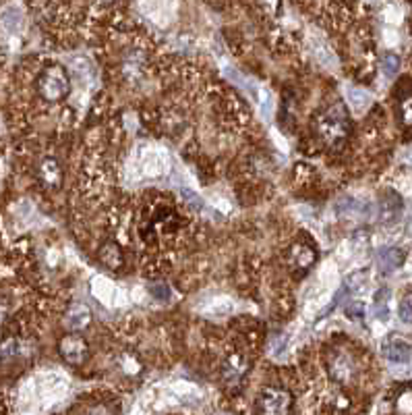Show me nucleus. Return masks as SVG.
Returning a JSON list of instances; mask_svg holds the SVG:
<instances>
[{
    "mask_svg": "<svg viewBox=\"0 0 412 415\" xmlns=\"http://www.w3.org/2000/svg\"><path fill=\"white\" fill-rule=\"evenodd\" d=\"M315 133L323 145L338 150L346 143L350 135V118L346 113V106L342 102H336L327 106L317 118H315Z\"/></svg>",
    "mask_w": 412,
    "mask_h": 415,
    "instance_id": "obj_1",
    "label": "nucleus"
},
{
    "mask_svg": "<svg viewBox=\"0 0 412 415\" xmlns=\"http://www.w3.org/2000/svg\"><path fill=\"white\" fill-rule=\"evenodd\" d=\"M325 369H327L329 380L340 384V386H352L361 374L359 359L344 347L329 349V353L325 357Z\"/></svg>",
    "mask_w": 412,
    "mask_h": 415,
    "instance_id": "obj_2",
    "label": "nucleus"
},
{
    "mask_svg": "<svg viewBox=\"0 0 412 415\" xmlns=\"http://www.w3.org/2000/svg\"><path fill=\"white\" fill-rule=\"evenodd\" d=\"M36 90H38V96L50 104L63 102L70 93L69 71L63 65H50L40 73L36 81Z\"/></svg>",
    "mask_w": 412,
    "mask_h": 415,
    "instance_id": "obj_3",
    "label": "nucleus"
},
{
    "mask_svg": "<svg viewBox=\"0 0 412 415\" xmlns=\"http://www.w3.org/2000/svg\"><path fill=\"white\" fill-rule=\"evenodd\" d=\"M292 392L282 386H268L257 396V415H292Z\"/></svg>",
    "mask_w": 412,
    "mask_h": 415,
    "instance_id": "obj_4",
    "label": "nucleus"
},
{
    "mask_svg": "<svg viewBox=\"0 0 412 415\" xmlns=\"http://www.w3.org/2000/svg\"><path fill=\"white\" fill-rule=\"evenodd\" d=\"M58 353L69 366H83L90 359V345L79 332H67L60 343H58Z\"/></svg>",
    "mask_w": 412,
    "mask_h": 415,
    "instance_id": "obj_5",
    "label": "nucleus"
},
{
    "mask_svg": "<svg viewBox=\"0 0 412 415\" xmlns=\"http://www.w3.org/2000/svg\"><path fill=\"white\" fill-rule=\"evenodd\" d=\"M38 181L46 189H58L63 183V168L56 158H42L38 164Z\"/></svg>",
    "mask_w": 412,
    "mask_h": 415,
    "instance_id": "obj_6",
    "label": "nucleus"
},
{
    "mask_svg": "<svg viewBox=\"0 0 412 415\" xmlns=\"http://www.w3.org/2000/svg\"><path fill=\"white\" fill-rule=\"evenodd\" d=\"M317 262V250L309 243H297L290 250V264L297 270H309Z\"/></svg>",
    "mask_w": 412,
    "mask_h": 415,
    "instance_id": "obj_7",
    "label": "nucleus"
},
{
    "mask_svg": "<svg viewBox=\"0 0 412 415\" xmlns=\"http://www.w3.org/2000/svg\"><path fill=\"white\" fill-rule=\"evenodd\" d=\"M247 372H249V364H247V359H245L243 355L234 353V355H230L228 359L224 362L222 376H224V380H226L228 384H238V382L245 378V374H247Z\"/></svg>",
    "mask_w": 412,
    "mask_h": 415,
    "instance_id": "obj_8",
    "label": "nucleus"
},
{
    "mask_svg": "<svg viewBox=\"0 0 412 415\" xmlns=\"http://www.w3.org/2000/svg\"><path fill=\"white\" fill-rule=\"evenodd\" d=\"M97 260H100V264H102L104 268H108V270H118V268L125 264V252H122V247H120L118 243L108 241V243H104V245L100 247Z\"/></svg>",
    "mask_w": 412,
    "mask_h": 415,
    "instance_id": "obj_9",
    "label": "nucleus"
},
{
    "mask_svg": "<svg viewBox=\"0 0 412 415\" xmlns=\"http://www.w3.org/2000/svg\"><path fill=\"white\" fill-rule=\"evenodd\" d=\"M65 320H67V326L73 332H79V330H83L92 324V312L83 303H73Z\"/></svg>",
    "mask_w": 412,
    "mask_h": 415,
    "instance_id": "obj_10",
    "label": "nucleus"
},
{
    "mask_svg": "<svg viewBox=\"0 0 412 415\" xmlns=\"http://www.w3.org/2000/svg\"><path fill=\"white\" fill-rule=\"evenodd\" d=\"M384 353L391 362L402 364V362H406L411 357V345L406 341H402V339H389L386 347H384Z\"/></svg>",
    "mask_w": 412,
    "mask_h": 415,
    "instance_id": "obj_11",
    "label": "nucleus"
},
{
    "mask_svg": "<svg viewBox=\"0 0 412 415\" xmlns=\"http://www.w3.org/2000/svg\"><path fill=\"white\" fill-rule=\"evenodd\" d=\"M396 414L412 415V389H404L396 399Z\"/></svg>",
    "mask_w": 412,
    "mask_h": 415,
    "instance_id": "obj_12",
    "label": "nucleus"
},
{
    "mask_svg": "<svg viewBox=\"0 0 412 415\" xmlns=\"http://www.w3.org/2000/svg\"><path fill=\"white\" fill-rule=\"evenodd\" d=\"M400 121L404 127H412V96L400 100Z\"/></svg>",
    "mask_w": 412,
    "mask_h": 415,
    "instance_id": "obj_13",
    "label": "nucleus"
},
{
    "mask_svg": "<svg viewBox=\"0 0 412 415\" xmlns=\"http://www.w3.org/2000/svg\"><path fill=\"white\" fill-rule=\"evenodd\" d=\"M381 67H384V73L391 77V75H396L398 73V67H400V58L396 56V54H386L384 58H381Z\"/></svg>",
    "mask_w": 412,
    "mask_h": 415,
    "instance_id": "obj_14",
    "label": "nucleus"
},
{
    "mask_svg": "<svg viewBox=\"0 0 412 415\" xmlns=\"http://www.w3.org/2000/svg\"><path fill=\"white\" fill-rule=\"evenodd\" d=\"M400 318L404 322H412V293H408L400 303Z\"/></svg>",
    "mask_w": 412,
    "mask_h": 415,
    "instance_id": "obj_15",
    "label": "nucleus"
},
{
    "mask_svg": "<svg viewBox=\"0 0 412 415\" xmlns=\"http://www.w3.org/2000/svg\"><path fill=\"white\" fill-rule=\"evenodd\" d=\"M149 291H152V295H154L156 299L166 301L170 297V289H168L164 282H154V285H149Z\"/></svg>",
    "mask_w": 412,
    "mask_h": 415,
    "instance_id": "obj_16",
    "label": "nucleus"
},
{
    "mask_svg": "<svg viewBox=\"0 0 412 415\" xmlns=\"http://www.w3.org/2000/svg\"><path fill=\"white\" fill-rule=\"evenodd\" d=\"M88 415H118V411H116L115 407H110V405H95L92 411Z\"/></svg>",
    "mask_w": 412,
    "mask_h": 415,
    "instance_id": "obj_17",
    "label": "nucleus"
}]
</instances>
